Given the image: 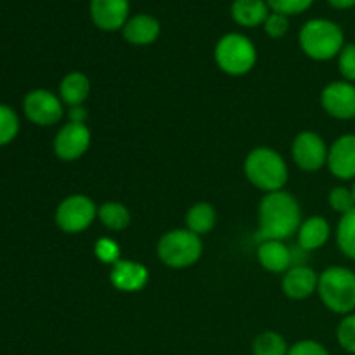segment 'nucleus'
<instances>
[{
  "label": "nucleus",
  "instance_id": "20e7f679",
  "mask_svg": "<svg viewBox=\"0 0 355 355\" xmlns=\"http://www.w3.org/2000/svg\"><path fill=\"white\" fill-rule=\"evenodd\" d=\"M298 42L305 55L314 61H329L338 58L345 45L342 28L328 19H311L304 24Z\"/></svg>",
  "mask_w": 355,
  "mask_h": 355
},
{
  "label": "nucleus",
  "instance_id": "ddd939ff",
  "mask_svg": "<svg viewBox=\"0 0 355 355\" xmlns=\"http://www.w3.org/2000/svg\"><path fill=\"white\" fill-rule=\"evenodd\" d=\"M128 0H90V17L104 31L123 30L128 21Z\"/></svg>",
  "mask_w": 355,
  "mask_h": 355
},
{
  "label": "nucleus",
  "instance_id": "6ab92c4d",
  "mask_svg": "<svg viewBox=\"0 0 355 355\" xmlns=\"http://www.w3.org/2000/svg\"><path fill=\"white\" fill-rule=\"evenodd\" d=\"M90 94V80L82 71H71L59 83V97L69 107L82 106Z\"/></svg>",
  "mask_w": 355,
  "mask_h": 355
},
{
  "label": "nucleus",
  "instance_id": "2f4dec72",
  "mask_svg": "<svg viewBox=\"0 0 355 355\" xmlns=\"http://www.w3.org/2000/svg\"><path fill=\"white\" fill-rule=\"evenodd\" d=\"M288 355H331L322 343L315 340H300L293 343L288 350Z\"/></svg>",
  "mask_w": 355,
  "mask_h": 355
},
{
  "label": "nucleus",
  "instance_id": "cd10ccee",
  "mask_svg": "<svg viewBox=\"0 0 355 355\" xmlns=\"http://www.w3.org/2000/svg\"><path fill=\"white\" fill-rule=\"evenodd\" d=\"M338 71L345 82L355 83V44H345L338 54Z\"/></svg>",
  "mask_w": 355,
  "mask_h": 355
},
{
  "label": "nucleus",
  "instance_id": "5701e85b",
  "mask_svg": "<svg viewBox=\"0 0 355 355\" xmlns=\"http://www.w3.org/2000/svg\"><path fill=\"white\" fill-rule=\"evenodd\" d=\"M336 245L347 259L355 260V208L340 218L336 225Z\"/></svg>",
  "mask_w": 355,
  "mask_h": 355
},
{
  "label": "nucleus",
  "instance_id": "c85d7f7f",
  "mask_svg": "<svg viewBox=\"0 0 355 355\" xmlns=\"http://www.w3.org/2000/svg\"><path fill=\"white\" fill-rule=\"evenodd\" d=\"M266 2L274 12L284 14V16H295V14L307 10L314 0H266Z\"/></svg>",
  "mask_w": 355,
  "mask_h": 355
},
{
  "label": "nucleus",
  "instance_id": "a211bd4d",
  "mask_svg": "<svg viewBox=\"0 0 355 355\" xmlns=\"http://www.w3.org/2000/svg\"><path fill=\"white\" fill-rule=\"evenodd\" d=\"M159 31H162V26L156 17L149 14H137L125 23L123 38L132 45H149L156 42Z\"/></svg>",
  "mask_w": 355,
  "mask_h": 355
},
{
  "label": "nucleus",
  "instance_id": "7ed1b4c3",
  "mask_svg": "<svg viewBox=\"0 0 355 355\" xmlns=\"http://www.w3.org/2000/svg\"><path fill=\"white\" fill-rule=\"evenodd\" d=\"M318 295L324 307L335 314H352L355 312V272L349 267H328L319 274Z\"/></svg>",
  "mask_w": 355,
  "mask_h": 355
},
{
  "label": "nucleus",
  "instance_id": "f257e3e1",
  "mask_svg": "<svg viewBox=\"0 0 355 355\" xmlns=\"http://www.w3.org/2000/svg\"><path fill=\"white\" fill-rule=\"evenodd\" d=\"M302 225V210L297 198L286 191L267 193L259 205V229L255 239L284 241L297 234Z\"/></svg>",
  "mask_w": 355,
  "mask_h": 355
},
{
  "label": "nucleus",
  "instance_id": "4468645a",
  "mask_svg": "<svg viewBox=\"0 0 355 355\" xmlns=\"http://www.w3.org/2000/svg\"><path fill=\"white\" fill-rule=\"evenodd\" d=\"M319 274L309 266H293L284 272L281 288L291 300H305L318 291Z\"/></svg>",
  "mask_w": 355,
  "mask_h": 355
},
{
  "label": "nucleus",
  "instance_id": "a878e982",
  "mask_svg": "<svg viewBox=\"0 0 355 355\" xmlns=\"http://www.w3.org/2000/svg\"><path fill=\"white\" fill-rule=\"evenodd\" d=\"M328 203L336 214L345 215L349 211H352L355 208V198L352 194V189L345 186H336L329 191L328 196Z\"/></svg>",
  "mask_w": 355,
  "mask_h": 355
},
{
  "label": "nucleus",
  "instance_id": "f8f14e48",
  "mask_svg": "<svg viewBox=\"0 0 355 355\" xmlns=\"http://www.w3.org/2000/svg\"><path fill=\"white\" fill-rule=\"evenodd\" d=\"M331 175L340 180L355 179V134L340 135L328 151V163Z\"/></svg>",
  "mask_w": 355,
  "mask_h": 355
},
{
  "label": "nucleus",
  "instance_id": "f704fd0d",
  "mask_svg": "<svg viewBox=\"0 0 355 355\" xmlns=\"http://www.w3.org/2000/svg\"><path fill=\"white\" fill-rule=\"evenodd\" d=\"M352 194H354V198H355V180H354V186H352Z\"/></svg>",
  "mask_w": 355,
  "mask_h": 355
},
{
  "label": "nucleus",
  "instance_id": "bb28decb",
  "mask_svg": "<svg viewBox=\"0 0 355 355\" xmlns=\"http://www.w3.org/2000/svg\"><path fill=\"white\" fill-rule=\"evenodd\" d=\"M336 340L345 352L355 355V312L343 315L336 328Z\"/></svg>",
  "mask_w": 355,
  "mask_h": 355
},
{
  "label": "nucleus",
  "instance_id": "2eb2a0df",
  "mask_svg": "<svg viewBox=\"0 0 355 355\" xmlns=\"http://www.w3.org/2000/svg\"><path fill=\"white\" fill-rule=\"evenodd\" d=\"M110 281L118 291L135 293V291H141L148 284L149 272L142 263L120 259L116 263L111 266Z\"/></svg>",
  "mask_w": 355,
  "mask_h": 355
},
{
  "label": "nucleus",
  "instance_id": "412c9836",
  "mask_svg": "<svg viewBox=\"0 0 355 355\" xmlns=\"http://www.w3.org/2000/svg\"><path fill=\"white\" fill-rule=\"evenodd\" d=\"M217 224V210L214 205L201 201V203L193 205L186 214V229L198 236L208 234Z\"/></svg>",
  "mask_w": 355,
  "mask_h": 355
},
{
  "label": "nucleus",
  "instance_id": "1a4fd4ad",
  "mask_svg": "<svg viewBox=\"0 0 355 355\" xmlns=\"http://www.w3.org/2000/svg\"><path fill=\"white\" fill-rule=\"evenodd\" d=\"M328 151L324 139L312 130H304L295 137L291 146L293 162L304 172H318L328 163Z\"/></svg>",
  "mask_w": 355,
  "mask_h": 355
},
{
  "label": "nucleus",
  "instance_id": "0eeeda50",
  "mask_svg": "<svg viewBox=\"0 0 355 355\" xmlns=\"http://www.w3.org/2000/svg\"><path fill=\"white\" fill-rule=\"evenodd\" d=\"M97 208L92 198L85 194H71L59 203L55 210V224L66 234H78L92 225L97 218Z\"/></svg>",
  "mask_w": 355,
  "mask_h": 355
},
{
  "label": "nucleus",
  "instance_id": "aec40b11",
  "mask_svg": "<svg viewBox=\"0 0 355 355\" xmlns=\"http://www.w3.org/2000/svg\"><path fill=\"white\" fill-rule=\"evenodd\" d=\"M232 19L246 28L260 26L269 17V6L266 0H234L231 7Z\"/></svg>",
  "mask_w": 355,
  "mask_h": 355
},
{
  "label": "nucleus",
  "instance_id": "6e6552de",
  "mask_svg": "<svg viewBox=\"0 0 355 355\" xmlns=\"http://www.w3.org/2000/svg\"><path fill=\"white\" fill-rule=\"evenodd\" d=\"M24 116L38 127H52L64 116V103L61 97L47 89H35L24 96Z\"/></svg>",
  "mask_w": 355,
  "mask_h": 355
},
{
  "label": "nucleus",
  "instance_id": "423d86ee",
  "mask_svg": "<svg viewBox=\"0 0 355 355\" xmlns=\"http://www.w3.org/2000/svg\"><path fill=\"white\" fill-rule=\"evenodd\" d=\"M215 62L231 76H243L257 64V49L248 37L241 33H227L215 45Z\"/></svg>",
  "mask_w": 355,
  "mask_h": 355
},
{
  "label": "nucleus",
  "instance_id": "473e14b6",
  "mask_svg": "<svg viewBox=\"0 0 355 355\" xmlns=\"http://www.w3.org/2000/svg\"><path fill=\"white\" fill-rule=\"evenodd\" d=\"M87 120V111L82 106L69 107V121L73 123H85Z\"/></svg>",
  "mask_w": 355,
  "mask_h": 355
},
{
  "label": "nucleus",
  "instance_id": "7c9ffc66",
  "mask_svg": "<svg viewBox=\"0 0 355 355\" xmlns=\"http://www.w3.org/2000/svg\"><path fill=\"white\" fill-rule=\"evenodd\" d=\"M263 28H266V33L272 38H281L286 35L288 28H290V21H288V16L279 12L269 14L267 21L263 23Z\"/></svg>",
  "mask_w": 355,
  "mask_h": 355
},
{
  "label": "nucleus",
  "instance_id": "72a5a7b5",
  "mask_svg": "<svg viewBox=\"0 0 355 355\" xmlns=\"http://www.w3.org/2000/svg\"><path fill=\"white\" fill-rule=\"evenodd\" d=\"M328 2L335 9H352L355 7V0H328Z\"/></svg>",
  "mask_w": 355,
  "mask_h": 355
},
{
  "label": "nucleus",
  "instance_id": "4be33fe9",
  "mask_svg": "<svg viewBox=\"0 0 355 355\" xmlns=\"http://www.w3.org/2000/svg\"><path fill=\"white\" fill-rule=\"evenodd\" d=\"M97 218L110 231H123L130 225L132 215L130 210L123 203L107 201V203H103L97 208Z\"/></svg>",
  "mask_w": 355,
  "mask_h": 355
},
{
  "label": "nucleus",
  "instance_id": "39448f33",
  "mask_svg": "<svg viewBox=\"0 0 355 355\" xmlns=\"http://www.w3.org/2000/svg\"><path fill=\"white\" fill-rule=\"evenodd\" d=\"M156 253L163 266L170 269H187L203 255L201 236L189 229H172L159 238Z\"/></svg>",
  "mask_w": 355,
  "mask_h": 355
},
{
  "label": "nucleus",
  "instance_id": "f03ea898",
  "mask_svg": "<svg viewBox=\"0 0 355 355\" xmlns=\"http://www.w3.org/2000/svg\"><path fill=\"white\" fill-rule=\"evenodd\" d=\"M245 175L252 186L263 193L283 191L288 182V165L272 148H255L245 158Z\"/></svg>",
  "mask_w": 355,
  "mask_h": 355
},
{
  "label": "nucleus",
  "instance_id": "393cba45",
  "mask_svg": "<svg viewBox=\"0 0 355 355\" xmlns=\"http://www.w3.org/2000/svg\"><path fill=\"white\" fill-rule=\"evenodd\" d=\"M19 134V116L7 104H0V148L10 144Z\"/></svg>",
  "mask_w": 355,
  "mask_h": 355
},
{
  "label": "nucleus",
  "instance_id": "c756f323",
  "mask_svg": "<svg viewBox=\"0 0 355 355\" xmlns=\"http://www.w3.org/2000/svg\"><path fill=\"white\" fill-rule=\"evenodd\" d=\"M94 253H96L97 259L101 260L103 263H116L120 260V248H118L116 243L110 238H103L96 243L94 246Z\"/></svg>",
  "mask_w": 355,
  "mask_h": 355
},
{
  "label": "nucleus",
  "instance_id": "9b49d317",
  "mask_svg": "<svg viewBox=\"0 0 355 355\" xmlns=\"http://www.w3.org/2000/svg\"><path fill=\"white\" fill-rule=\"evenodd\" d=\"M321 106L329 116L336 120H354L355 118V83L331 82L322 89Z\"/></svg>",
  "mask_w": 355,
  "mask_h": 355
},
{
  "label": "nucleus",
  "instance_id": "dca6fc26",
  "mask_svg": "<svg viewBox=\"0 0 355 355\" xmlns=\"http://www.w3.org/2000/svg\"><path fill=\"white\" fill-rule=\"evenodd\" d=\"M257 259L266 270L274 274L286 272L293 267V252L284 241H262L257 248Z\"/></svg>",
  "mask_w": 355,
  "mask_h": 355
},
{
  "label": "nucleus",
  "instance_id": "f3484780",
  "mask_svg": "<svg viewBox=\"0 0 355 355\" xmlns=\"http://www.w3.org/2000/svg\"><path fill=\"white\" fill-rule=\"evenodd\" d=\"M331 236V225L321 215L309 217L307 220L302 222L300 229L297 232L298 248L302 252H314V250L322 248L328 243Z\"/></svg>",
  "mask_w": 355,
  "mask_h": 355
},
{
  "label": "nucleus",
  "instance_id": "b1692460",
  "mask_svg": "<svg viewBox=\"0 0 355 355\" xmlns=\"http://www.w3.org/2000/svg\"><path fill=\"white\" fill-rule=\"evenodd\" d=\"M290 345L283 335L276 331H263L253 340V355H288Z\"/></svg>",
  "mask_w": 355,
  "mask_h": 355
},
{
  "label": "nucleus",
  "instance_id": "9d476101",
  "mask_svg": "<svg viewBox=\"0 0 355 355\" xmlns=\"http://www.w3.org/2000/svg\"><path fill=\"white\" fill-rule=\"evenodd\" d=\"M92 134L85 123L68 121L58 130L54 137V153L62 162H76L90 148Z\"/></svg>",
  "mask_w": 355,
  "mask_h": 355
}]
</instances>
